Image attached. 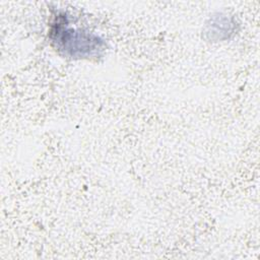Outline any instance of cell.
<instances>
[{
	"label": "cell",
	"mask_w": 260,
	"mask_h": 260,
	"mask_svg": "<svg viewBox=\"0 0 260 260\" xmlns=\"http://www.w3.org/2000/svg\"><path fill=\"white\" fill-rule=\"evenodd\" d=\"M50 39L53 46L60 53L71 58L99 56L106 46L99 36L71 26L65 13L55 16L50 28Z\"/></svg>",
	"instance_id": "cell-1"
}]
</instances>
